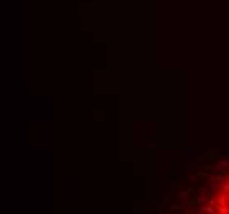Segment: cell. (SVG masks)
I'll use <instances>...</instances> for the list:
<instances>
[{
  "mask_svg": "<svg viewBox=\"0 0 229 214\" xmlns=\"http://www.w3.org/2000/svg\"><path fill=\"white\" fill-rule=\"evenodd\" d=\"M224 168H229V160H228V158H221V160H219L218 163H216L214 166H213V170L218 171V173H221V171L224 170Z\"/></svg>",
  "mask_w": 229,
  "mask_h": 214,
  "instance_id": "obj_1",
  "label": "cell"
},
{
  "mask_svg": "<svg viewBox=\"0 0 229 214\" xmlns=\"http://www.w3.org/2000/svg\"><path fill=\"white\" fill-rule=\"evenodd\" d=\"M185 201H180V203H175V204H172V206L168 207L170 211H172V213H180V211H183L185 209Z\"/></svg>",
  "mask_w": 229,
  "mask_h": 214,
  "instance_id": "obj_2",
  "label": "cell"
},
{
  "mask_svg": "<svg viewBox=\"0 0 229 214\" xmlns=\"http://www.w3.org/2000/svg\"><path fill=\"white\" fill-rule=\"evenodd\" d=\"M209 191H211L213 194H219V193L222 191V189H221V185H219L218 181H214V180H213V183H209Z\"/></svg>",
  "mask_w": 229,
  "mask_h": 214,
  "instance_id": "obj_3",
  "label": "cell"
},
{
  "mask_svg": "<svg viewBox=\"0 0 229 214\" xmlns=\"http://www.w3.org/2000/svg\"><path fill=\"white\" fill-rule=\"evenodd\" d=\"M200 213H209V214H213V213H214V206H211V204H208V206L200 204Z\"/></svg>",
  "mask_w": 229,
  "mask_h": 214,
  "instance_id": "obj_4",
  "label": "cell"
},
{
  "mask_svg": "<svg viewBox=\"0 0 229 214\" xmlns=\"http://www.w3.org/2000/svg\"><path fill=\"white\" fill-rule=\"evenodd\" d=\"M190 196H193V193H191L190 189H188V191H181V193H180V199L185 201V203L190 199Z\"/></svg>",
  "mask_w": 229,
  "mask_h": 214,
  "instance_id": "obj_5",
  "label": "cell"
},
{
  "mask_svg": "<svg viewBox=\"0 0 229 214\" xmlns=\"http://www.w3.org/2000/svg\"><path fill=\"white\" fill-rule=\"evenodd\" d=\"M208 201H209V198L206 194H196V204H204Z\"/></svg>",
  "mask_w": 229,
  "mask_h": 214,
  "instance_id": "obj_6",
  "label": "cell"
},
{
  "mask_svg": "<svg viewBox=\"0 0 229 214\" xmlns=\"http://www.w3.org/2000/svg\"><path fill=\"white\" fill-rule=\"evenodd\" d=\"M183 153H185V158H186V160H190V158L195 155V148H191V147H186Z\"/></svg>",
  "mask_w": 229,
  "mask_h": 214,
  "instance_id": "obj_7",
  "label": "cell"
},
{
  "mask_svg": "<svg viewBox=\"0 0 229 214\" xmlns=\"http://www.w3.org/2000/svg\"><path fill=\"white\" fill-rule=\"evenodd\" d=\"M170 180V176L168 175H165V173H160L158 175V185H165V183Z\"/></svg>",
  "mask_w": 229,
  "mask_h": 214,
  "instance_id": "obj_8",
  "label": "cell"
},
{
  "mask_svg": "<svg viewBox=\"0 0 229 214\" xmlns=\"http://www.w3.org/2000/svg\"><path fill=\"white\" fill-rule=\"evenodd\" d=\"M218 213H221V214H228V213H229V207L226 206V204H218Z\"/></svg>",
  "mask_w": 229,
  "mask_h": 214,
  "instance_id": "obj_9",
  "label": "cell"
},
{
  "mask_svg": "<svg viewBox=\"0 0 229 214\" xmlns=\"http://www.w3.org/2000/svg\"><path fill=\"white\" fill-rule=\"evenodd\" d=\"M193 166H186L185 163H181V175H190V171Z\"/></svg>",
  "mask_w": 229,
  "mask_h": 214,
  "instance_id": "obj_10",
  "label": "cell"
},
{
  "mask_svg": "<svg viewBox=\"0 0 229 214\" xmlns=\"http://www.w3.org/2000/svg\"><path fill=\"white\" fill-rule=\"evenodd\" d=\"M188 181H195V180H200V175L198 173H190V175H186Z\"/></svg>",
  "mask_w": 229,
  "mask_h": 214,
  "instance_id": "obj_11",
  "label": "cell"
},
{
  "mask_svg": "<svg viewBox=\"0 0 229 214\" xmlns=\"http://www.w3.org/2000/svg\"><path fill=\"white\" fill-rule=\"evenodd\" d=\"M214 181H218L219 185H222V183H224V181H228V178H226L224 175H218V176H216V178H214Z\"/></svg>",
  "mask_w": 229,
  "mask_h": 214,
  "instance_id": "obj_12",
  "label": "cell"
},
{
  "mask_svg": "<svg viewBox=\"0 0 229 214\" xmlns=\"http://www.w3.org/2000/svg\"><path fill=\"white\" fill-rule=\"evenodd\" d=\"M221 189L226 193V194H229V181H224V183H222V185H221Z\"/></svg>",
  "mask_w": 229,
  "mask_h": 214,
  "instance_id": "obj_13",
  "label": "cell"
},
{
  "mask_svg": "<svg viewBox=\"0 0 229 214\" xmlns=\"http://www.w3.org/2000/svg\"><path fill=\"white\" fill-rule=\"evenodd\" d=\"M198 175H200V180H204V178H208V173H206V171H200Z\"/></svg>",
  "mask_w": 229,
  "mask_h": 214,
  "instance_id": "obj_14",
  "label": "cell"
},
{
  "mask_svg": "<svg viewBox=\"0 0 229 214\" xmlns=\"http://www.w3.org/2000/svg\"><path fill=\"white\" fill-rule=\"evenodd\" d=\"M216 203H218L216 198H209V201H208V204H211V206H216Z\"/></svg>",
  "mask_w": 229,
  "mask_h": 214,
  "instance_id": "obj_15",
  "label": "cell"
},
{
  "mask_svg": "<svg viewBox=\"0 0 229 214\" xmlns=\"http://www.w3.org/2000/svg\"><path fill=\"white\" fill-rule=\"evenodd\" d=\"M176 186H180V181H173V185H172V188H173V189H175V188H176Z\"/></svg>",
  "mask_w": 229,
  "mask_h": 214,
  "instance_id": "obj_16",
  "label": "cell"
},
{
  "mask_svg": "<svg viewBox=\"0 0 229 214\" xmlns=\"http://www.w3.org/2000/svg\"><path fill=\"white\" fill-rule=\"evenodd\" d=\"M155 147V142H148V148H153Z\"/></svg>",
  "mask_w": 229,
  "mask_h": 214,
  "instance_id": "obj_17",
  "label": "cell"
},
{
  "mask_svg": "<svg viewBox=\"0 0 229 214\" xmlns=\"http://www.w3.org/2000/svg\"><path fill=\"white\" fill-rule=\"evenodd\" d=\"M226 152H228V153H229V148H226Z\"/></svg>",
  "mask_w": 229,
  "mask_h": 214,
  "instance_id": "obj_18",
  "label": "cell"
},
{
  "mask_svg": "<svg viewBox=\"0 0 229 214\" xmlns=\"http://www.w3.org/2000/svg\"><path fill=\"white\" fill-rule=\"evenodd\" d=\"M228 199H229V196H228Z\"/></svg>",
  "mask_w": 229,
  "mask_h": 214,
  "instance_id": "obj_19",
  "label": "cell"
}]
</instances>
